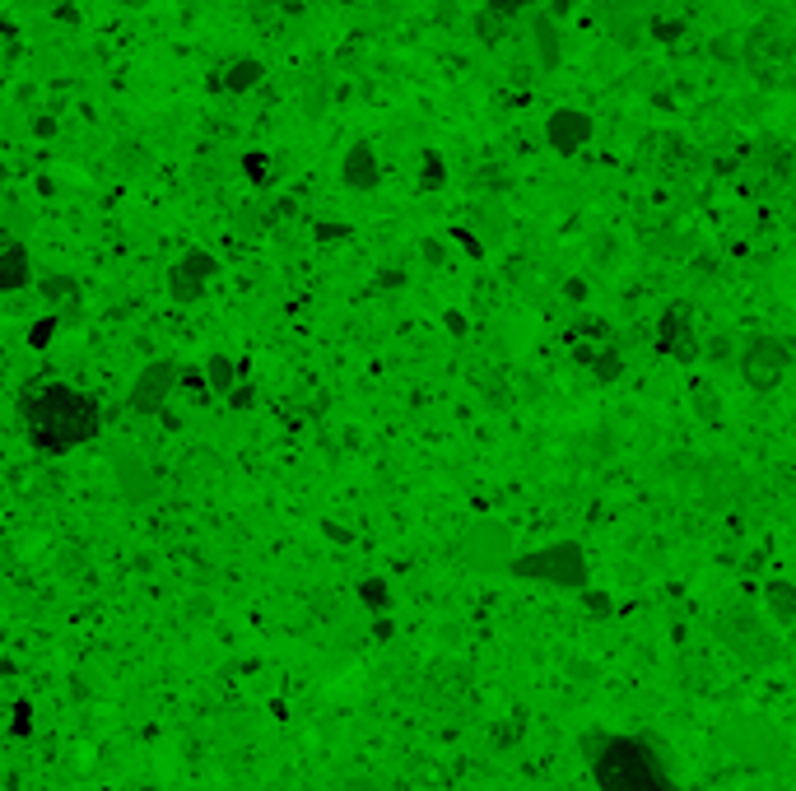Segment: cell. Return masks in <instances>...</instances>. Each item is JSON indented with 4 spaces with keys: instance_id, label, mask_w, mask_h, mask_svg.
<instances>
[{
    "instance_id": "9c48e42d",
    "label": "cell",
    "mask_w": 796,
    "mask_h": 791,
    "mask_svg": "<svg viewBox=\"0 0 796 791\" xmlns=\"http://www.w3.org/2000/svg\"><path fill=\"white\" fill-rule=\"evenodd\" d=\"M592 135H596V121L592 112H582V108H554L545 117V145L554 154H578V149L592 145Z\"/></svg>"
},
{
    "instance_id": "7c38bea8",
    "label": "cell",
    "mask_w": 796,
    "mask_h": 791,
    "mask_svg": "<svg viewBox=\"0 0 796 791\" xmlns=\"http://www.w3.org/2000/svg\"><path fill=\"white\" fill-rule=\"evenodd\" d=\"M531 52H536L540 70H559V61H564V33H559L550 14L531 19Z\"/></svg>"
},
{
    "instance_id": "277c9868",
    "label": "cell",
    "mask_w": 796,
    "mask_h": 791,
    "mask_svg": "<svg viewBox=\"0 0 796 791\" xmlns=\"http://www.w3.org/2000/svg\"><path fill=\"white\" fill-rule=\"evenodd\" d=\"M461 564L475 573H508L513 564V531L503 522H471L461 536Z\"/></svg>"
},
{
    "instance_id": "ac0fdd59",
    "label": "cell",
    "mask_w": 796,
    "mask_h": 791,
    "mask_svg": "<svg viewBox=\"0 0 796 791\" xmlns=\"http://www.w3.org/2000/svg\"><path fill=\"white\" fill-rule=\"evenodd\" d=\"M359 601L368 605V610H387V605H392V587H387V582H382V577H364V582H359Z\"/></svg>"
},
{
    "instance_id": "30bf717a",
    "label": "cell",
    "mask_w": 796,
    "mask_h": 791,
    "mask_svg": "<svg viewBox=\"0 0 796 791\" xmlns=\"http://www.w3.org/2000/svg\"><path fill=\"white\" fill-rule=\"evenodd\" d=\"M657 349L662 354H671V359L689 363L694 359V322H689V308L685 303H671V308L662 312V322H657Z\"/></svg>"
},
{
    "instance_id": "4dcf8cb0",
    "label": "cell",
    "mask_w": 796,
    "mask_h": 791,
    "mask_svg": "<svg viewBox=\"0 0 796 791\" xmlns=\"http://www.w3.org/2000/svg\"><path fill=\"white\" fill-rule=\"evenodd\" d=\"M126 5H140V0H126Z\"/></svg>"
},
{
    "instance_id": "e0dca14e",
    "label": "cell",
    "mask_w": 796,
    "mask_h": 791,
    "mask_svg": "<svg viewBox=\"0 0 796 791\" xmlns=\"http://www.w3.org/2000/svg\"><path fill=\"white\" fill-rule=\"evenodd\" d=\"M117 475H122V489L135 498V503L154 494V475H149L145 466H131V461H122V466H117Z\"/></svg>"
},
{
    "instance_id": "3957f363",
    "label": "cell",
    "mask_w": 796,
    "mask_h": 791,
    "mask_svg": "<svg viewBox=\"0 0 796 791\" xmlns=\"http://www.w3.org/2000/svg\"><path fill=\"white\" fill-rule=\"evenodd\" d=\"M508 573L517 582H545V587L559 591H582L587 587V550L578 540H554V545H540V550L513 554Z\"/></svg>"
},
{
    "instance_id": "7a4b0ae2",
    "label": "cell",
    "mask_w": 796,
    "mask_h": 791,
    "mask_svg": "<svg viewBox=\"0 0 796 791\" xmlns=\"http://www.w3.org/2000/svg\"><path fill=\"white\" fill-rule=\"evenodd\" d=\"M592 778L601 791H675L662 759L643 740H606L592 754Z\"/></svg>"
},
{
    "instance_id": "ffe728a7",
    "label": "cell",
    "mask_w": 796,
    "mask_h": 791,
    "mask_svg": "<svg viewBox=\"0 0 796 791\" xmlns=\"http://www.w3.org/2000/svg\"><path fill=\"white\" fill-rule=\"evenodd\" d=\"M56 326H61L56 317H42V322H33V331H28V345L47 349V345H52V336H56Z\"/></svg>"
},
{
    "instance_id": "ba28073f",
    "label": "cell",
    "mask_w": 796,
    "mask_h": 791,
    "mask_svg": "<svg viewBox=\"0 0 796 791\" xmlns=\"http://www.w3.org/2000/svg\"><path fill=\"white\" fill-rule=\"evenodd\" d=\"M731 750L741 754L745 764L755 768H769L783 759V740H778V731H773L769 722H755V717H741V722H731Z\"/></svg>"
},
{
    "instance_id": "4fadbf2b",
    "label": "cell",
    "mask_w": 796,
    "mask_h": 791,
    "mask_svg": "<svg viewBox=\"0 0 796 791\" xmlns=\"http://www.w3.org/2000/svg\"><path fill=\"white\" fill-rule=\"evenodd\" d=\"M33 284V261L19 242H0V294H19Z\"/></svg>"
},
{
    "instance_id": "9a60e30c",
    "label": "cell",
    "mask_w": 796,
    "mask_h": 791,
    "mask_svg": "<svg viewBox=\"0 0 796 791\" xmlns=\"http://www.w3.org/2000/svg\"><path fill=\"white\" fill-rule=\"evenodd\" d=\"M238 373H243V368H238L229 354H210V359H205V387L215 391V396H229V387L238 382Z\"/></svg>"
},
{
    "instance_id": "f546056e",
    "label": "cell",
    "mask_w": 796,
    "mask_h": 791,
    "mask_svg": "<svg viewBox=\"0 0 796 791\" xmlns=\"http://www.w3.org/2000/svg\"><path fill=\"white\" fill-rule=\"evenodd\" d=\"M140 791H159V787H140Z\"/></svg>"
},
{
    "instance_id": "44dd1931",
    "label": "cell",
    "mask_w": 796,
    "mask_h": 791,
    "mask_svg": "<svg viewBox=\"0 0 796 791\" xmlns=\"http://www.w3.org/2000/svg\"><path fill=\"white\" fill-rule=\"evenodd\" d=\"M443 159H438V154H429V159H424V177H419V182H424V191H438L443 187Z\"/></svg>"
},
{
    "instance_id": "7402d4cb",
    "label": "cell",
    "mask_w": 796,
    "mask_h": 791,
    "mask_svg": "<svg viewBox=\"0 0 796 791\" xmlns=\"http://www.w3.org/2000/svg\"><path fill=\"white\" fill-rule=\"evenodd\" d=\"M531 0H485V10H494V14H503V19H513L517 10H527Z\"/></svg>"
},
{
    "instance_id": "6da1fadb",
    "label": "cell",
    "mask_w": 796,
    "mask_h": 791,
    "mask_svg": "<svg viewBox=\"0 0 796 791\" xmlns=\"http://www.w3.org/2000/svg\"><path fill=\"white\" fill-rule=\"evenodd\" d=\"M28 443L47 456H61L80 443H94L103 419H98V405L75 387H42L33 401H28Z\"/></svg>"
},
{
    "instance_id": "4316f807",
    "label": "cell",
    "mask_w": 796,
    "mask_h": 791,
    "mask_svg": "<svg viewBox=\"0 0 796 791\" xmlns=\"http://www.w3.org/2000/svg\"><path fill=\"white\" fill-rule=\"evenodd\" d=\"M652 38H680V24H652Z\"/></svg>"
},
{
    "instance_id": "5b68a950",
    "label": "cell",
    "mask_w": 796,
    "mask_h": 791,
    "mask_svg": "<svg viewBox=\"0 0 796 791\" xmlns=\"http://www.w3.org/2000/svg\"><path fill=\"white\" fill-rule=\"evenodd\" d=\"M787 368H792V349H787L778 336H755L741 349V377L755 391H773L778 382H783Z\"/></svg>"
},
{
    "instance_id": "cb8c5ba5",
    "label": "cell",
    "mask_w": 796,
    "mask_h": 791,
    "mask_svg": "<svg viewBox=\"0 0 796 791\" xmlns=\"http://www.w3.org/2000/svg\"><path fill=\"white\" fill-rule=\"evenodd\" d=\"M252 401H257V391H252V387H238V382L229 387V405H233V410H247Z\"/></svg>"
},
{
    "instance_id": "603a6c76",
    "label": "cell",
    "mask_w": 796,
    "mask_h": 791,
    "mask_svg": "<svg viewBox=\"0 0 796 791\" xmlns=\"http://www.w3.org/2000/svg\"><path fill=\"white\" fill-rule=\"evenodd\" d=\"M247 177L266 187V182H270V163H266V159H257V154H247Z\"/></svg>"
},
{
    "instance_id": "5bb4252c",
    "label": "cell",
    "mask_w": 796,
    "mask_h": 791,
    "mask_svg": "<svg viewBox=\"0 0 796 791\" xmlns=\"http://www.w3.org/2000/svg\"><path fill=\"white\" fill-rule=\"evenodd\" d=\"M764 610H769L778 624H792L796 619V587L792 582H769V587H764Z\"/></svg>"
},
{
    "instance_id": "2e32d148",
    "label": "cell",
    "mask_w": 796,
    "mask_h": 791,
    "mask_svg": "<svg viewBox=\"0 0 796 791\" xmlns=\"http://www.w3.org/2000/svg\"><path fill=\"white\" fill-rule=\"evenodd\" d=\"M261 75H266V70H261V61L243 56V61H233V66L224 70V89H233V94H247V89L261 80Z\"/></svg>"
},
{
    "instance_id": "d6986e66",
    "label": "cell",
    "mask_w": 796,
    "mask_h": 791,
    "mask_svg": "<svg viewBox=\"0 0 796 791\" xmlns=\"http://www.w3.org/2000/svg\"><path fill=\"white\" fill-rule=\"evenodd\" d=\"M620 373H624V359L615 354V349H601V354L592 359V377H596V382H615Z\"/></svg>"
},
{
    "instance_id": "8fae6325",
    "label": "cell",
    "mask_w": 796,
    "mask_h": 791,
    "mask_svg": "<svg viewBox=\"0 0 796 791\" xmlns=\"http://www.w3.org/2000/svg\"><path fill=\"white\" fill-rule=\"evenodd\" d=\"M340 182L350 191H373L378 187V154H373V145H350V154L340 159Z\"/></svg>"
},
{
    "instance_id": "d4e9b609",
    "label": "cell",
    "mask_w": 796,
    "mask_h": 791,
    "mask_svg": "<svg viewBox=\"0 0 796 791\" xmlns=\"http://www.w3.org/2000/svg\"><path fill=\"white\" fill-rule=\"evenodd\" d=\"M582 596H587V605H592L596 615H610V596H601V591H587V587H582Z\"/></svg>"
},
{
    "instance_id": "484cf974",
    "label": "cell",
    "mask_w": 796,
    "mask_h": 791,
    "mask_svg": "<svg viewBox=\"0 0 796 791\" xmlns=\"http://www.w3.org/2000/svg\"><path fill=\"white\" fill-rule=\"evenodd\" d=\"M452 238H457V242H461V247H466V252H471V256H480V252H485V247H480V242H475L471 233H466V228H452Z\"/></svg>"
},
{
    "instance_id": "83f0119b",
    "label": "cell",
    "mask_w": 796,
    "mask_h": 791,
    "mask_svg": "<svg viewBox=\"0 0 796 791\" xmlns=\"http://www.w3.org/2000/svg\"><path fill=\"white\" fill-rule=\"evenodd\" d=\"M345 791H378V782H373V778H354V782H345Z\"/></svg>"
},
{
    "instance_id": "8992f818",
    "label": "cell",
    "mask_w": 796,
    "mask_h": 791,
    "mask_svg": "<svg viewBox=\"0 0 796 791\" xmlns=\"http://www.w3.org/2000/svg\"><path fill=\"white\" fill-rule=\"evenodd\" d=\"M173 391H177V363L154 359V363H145V368L135 373L126 401H131L135 415H163V405H168Z\"/></svg>"
},
{
    "instance_id": "f1b7e54d",
    "label": "cell",
    "mask_w": 796,
    "mask_h": 791,
    "mask_svg": "<svg viewBox=\"0 0 796 791\" xmlns=\"http://www.w3.org/2000/svg\"><path fill=\"white\" fill-rule=\"evenodd\" d=\"M447 331H457L461 336V331H466V317H461V312H447Z\"/></svg>"
},
{
    "instance_id": "52a82bcc",
    "label": "cell",
    "mask_w": 796,
    "mask_h": 791,
    "mask_svg": "<svg viewBox=\"0 0 796 791\" xmlns=\"http://www.w3.org/2000/svg\"><path fill=\"white\" fill-rule=\"evenodd\" d=\"M219 275V261L210 252H201V247H191V252H182L168 266V294H173V303H196V298L210 289V280Z\"/></svg>"
}]
</instances>
